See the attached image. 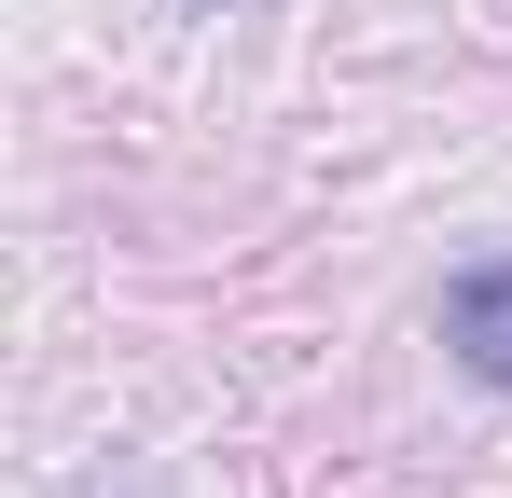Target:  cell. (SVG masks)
Returning <instances> with one entry per match:
<instances>
[{
    "instance_id": "cell-1",
    "label": "cell",
    "mask_w": 512,
    "mask_h": 498,
    "mask_svg": "<svg viewBox=\"0 0 512 498\" xmlns=\"http://www.w3.org/2000/svg\"><path fill=\"white\" fill-rule=\"evenodd\" d=\"M443 360H457L471 388H499V402H512V249L443 277Z\"/></svg>"
}]
</instances>
